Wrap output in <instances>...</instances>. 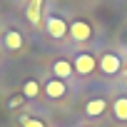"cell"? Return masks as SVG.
<instances>
[{
    "label": "cell",
    "mask_w": 127,
    "mask_h": 127,
    "mask_svg": "<svg viewBox=\"0 0 127 127\" xmlns=\"http://www.w3.org/2000/svg\"><path fill=\"white\" fill-rule=\"evenodd\" d=\"M25 15H28V20L32 23V28H45V25H42V0H30Z\"/></svg>",
    "instance_id": "52a82bcc"
},
{
    "label": "cell",
    "mask_w": 127,
    "mask_h": 127,
    "mask_svg": "<svg viewBox=\"0 0 127 127\" xmlns=\"http://www.w3.org/2000/svg\"><path fill=\"white\" fill-rule=\"evenodd\" d=\"M20 125H23V127H45V122L37 120V117H23Z\"/></svg>",
    "instance_id": "4fadbf2b"
},
{
    "label": "cell",
    "mask_w": 127,
    "mask_h": 127,
    "mask_svg": "<svg viewBox=\"0 0 127 127\" xmlns=\"http://www.w3.org/2000/svg\"><path fill=\"white\" fill-rule=\"evenodd\" d=\"M23 102H25V97H23V95H10V97H8V107H10V110L23 107Z\"/></svg>",
    "instance_id": "7c38bea8"
},
{
    "label": "cell",
    "mask_w": 127,
    "mask_h": 127,
    "mask_svg": "<svg viewBox=\"0 0 127 127\" xmlns=\"http://www.w3.org/2000/svg\"><path fill=\"white\" fill-rule=\"evenodd\" d=\"M92 35H95L92 23H87V20H72L70 23V37L75 42H90Z\"/></svg>",
    "instance_id": "3957f363"
},
{
    "label": "cell",
    "mask_w": 127,
    "mask_h": 127,
    "mask_svg": "<svg viewBox=\"0 0 127 127\" xmlns=\"http://www.w3.org/2000/svg\"><path fill=\"white\" fill-rule=\"evenodd\" d=\"M45 30H47V35L52 40H65L70 35V23H65L60 15H50L45 20Z\"/></svg>",
    "instance_id": "6da1fadb"
},
{
    "label": "cell",
    "mask_w": 127,
    "mask_h": 127,
    "mask_svg": "<svg viewBox=\"0 0 127 127\" xmlns=\"http://www.w3.org/2000/svg\"><path fill=\"white\" fill-rule=\"evenodd\" d=\"M97 65H100V70H102L105 75H117V72L122 70V60H120V55H115V52H102V57L97 60Z\"/></svg>",
    "instance_id": "277c9868"
},
{
    "label": "cell",
    "mask_w": 127,
    "mask_h": 127,
    "mask_svg": "<svg viewBox=\"0 0 127 127\" xmlns=\"http://www.w3.org/2000/svg\"><path fill=\"white\" fill-rule=\"evenodd\" d=\"M37 95H40V82L37 80H25L23 82V97H28V100L32 97L35 100Z\"/></svg>",
    "instance_id": "8fae6325"
},
{
    "label": "cell",
    "mask_w": 127,
    "mask_h": 127,
    "mask_svg": "<svg viewBox=\"0 0 127 127\" xmlns=\"http://www.w3.org/2000/svg\"><path fill=\"white\" fill-rule=\"evenodd\" d=\"M105 112H107V100H102V97H95V100H90L85 105V115L87 117H102Z\"/></svg>",
    "instance_id": "9c48e42d"
},
{
    "label": "cell",
    "mask_w": 127,
    "mask_h": 127,
    "mask_svg": "<svg viewBox=\"0 0 127 127\" xmlns=\"http://www.w3.org/2000/svg\"><path fill=\"white\" fill-rule=\"evenodd\" d=\"M112 115L120 122H127V97H117L112 102Z\"/></svg>",
    "instance_id": "30bf717a"
},
{
    "label": "cell",
    "mask_w": 127,
    "mask_h": 127,
    "mask_svg": "<svg viewBox=\"0 0 127 127\" xmlns=\"http://www.w3.org/2000/svg\"><path fill=\"white\" fill-rule=\"evenodd\" d=\"M72 72H75V65H72L70 60L60 57V60H55V62H52V77L67 80V77H72Z\"/></svg>",
    "instance_id": "8992f818"
},
{
    "label": "cell",
    "mask_w": 127,
    "mask_h": 127,
    "mask_svg": "<svg viewBox=\"0 0 127 127\" xmlns=\"http://www.w3.org/2000/svg\"><path fill=\"white\" fill-rule=\"evenodd\" d=\"M3 45H5L8 50H20V47L25 45V37H23L20 30H5V35H3Z\"/></svg>",
    "instance_id": "ba28073f"
},
{
    "label": "cell",
    "mask_w": 127,
    "mask_h": 127,
    "mask_svg": "<svg viewBox=\"0 0 127 127\" xmlns=\"http://www.w3.org/2000/svg\"><path fill=\"white\" fill-rule=\"evenodd\" d=\"M45 95H47L50 100H62V97L67 95V85H65V80L50 77V80L45 82Z\"/></svg>",
    "instance_id": "5b68a950"
},
{
    "label": "cell",
    "mask_w": 127,
    "mask_h": 127,
    "mask_svg": "<svg viewBox=\"0 0 127 127\" xmlns=\"http://www.w3.org/2000/svg\"><path fill=\"white\" fill-rule=\"evenodd\" d=\"M72 65H75V72L77 75H92L95 67H97V57L92 52H87V50H80L75 55V60H72Z\"/></svg>",
    "instance_id": "7a4b0ae2"
}]
</instances>
